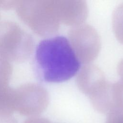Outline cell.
Wrapping results in <instances>:
<instances>
[{
	"label": "cell",
	"instance_id": "1",
	"mask_svg": "<svg viewBox=\"0 0 123 123\" xmlns=\"http://www.w3.org/2000/svg\"><path fill=\"white\" fill-rule=\"evenodd\" d=\"M80 63L68 39L62 36L40 41L37 46L33 60L37 77L49 83L70 79L79 70Z\"/></svg>",
	"mask_w": 123,
	"mask_h": 123
},
{
	"label": "cell",
	"instance_id": "2",
	"mask_svg": "<svg viewBox=\"0 0 123 123\" xmlns=\"http://www.w3.org/2000/svg\"><path fill=\"white\" fill-rule=\"evenodd\" d=\"M14 9L20 19L40 36L54 35L60 28L56 0H16Z\"/></svg>",
	"mask_w": 123,
	"mask_h": 123
},
{
	"label": "cell",
	"instance_id": "3",
	"mask_svg": "<svg viewBox=\"0 0 123 123\" xmlns=\"http://www.w3.org/2000/svg\"><path fill=\"white\" fill-rule=\"evenodd\" d=\"M34 47L33 37L18 24L9 20L0 23V51L10 62L26 61Z\"/></svg>",
	"mask_w": 123,
	"mask_h": 123
},
{
	"label": "cell",
	"instance_id": "4",
	"mask_svg": "<svg viewBox=\"0 0 123 123\" xmlns=\"http://www.w3.org/2000/svg\"><path fill=\"white\" fill-rule=\"evenodd\" d=\"M13 95L15 111L29 117L38 116L49 103L48 92L36 83H27L13 88Z\"/></svg>",
	"mask_w": 123,
	"mask_h": 123
},
{
	"label": "cell",
	"instance_id": "5",
	"mask_svg": "<svg viewBox=\"0 0 123 123\" xmlns=\"http://www.w3.org/2000/svg\"><path fill=\"white\" fill-rule=\"evenodd\" d=\"M68 38L80 62L89 64L97 57L100 49V39L90 25L83 24L73 27L69 31Z\"/></svg>",
	"mask_w": 123,
	"mask_h": 123
},
{
	"label": "cell",
	"instance_id": "6",
	"mask_svg": "<svg viewBox=\"0 0 123 123\" xmlns=\"http://www.w3.org/2000/svg\"><path fill=\"white\" fill-rule=\"evenodd\" d=\"M57 6L61 23L67 25H79L87 18L88 11L84 0H57Z\"/></svg>",
	"mask_w": 123,
	"mask_h": 123
},
{
	"label": "cell",
	"instance_id": "7",
	"mask_svg": "<svg viewBox=\"0 0 123 123\" xmlns=\"http://www.w3.org/2000/svg\"><path fill=\"white\" fill-rule=\"evenodd\" d=\"M106 81L102 70L96 65L91 64L84 66L76 77V84L78 88L87 97Z\"/></svg>",
	"mask_w": 123,
	"mask_h": 123
},
{
	"label": "cell",
	"instance_id": "8",
	"mask_svg": "<svg viewBox=\"0 0 123 123\" xmlns=\"http://www.w3.org/2000/svg\"><path fill=\"white\" fill-rule=\"evenodd\" d=\"M14 111L13 88L0 82V116H10Z\"/></svg>",
	"mask_w": 123,
	"mask_h": 123
},
{
	"label": "cell",
	"instance_id": "9",
	"mask_svg": "<svg viewBox=\"0 0 123 123\" xmlns=\"http://www.w3.org/2000/svg\"><path fill=\"white\" fill-rule=\"evenodd\" d=\"M112 24L114 35L123 45V3L114 9L112 16Z\"/></svg>",
	"mask_w": 123,
	"mask_h": 123
},
{
	"label": "cell",
	"instance_id": "10",
	"mask_svg": "<svg viewBox=\"0 0 123 123\" xmlns=\"http://www.w3.org/2000/svg\"><path fill=\"white\" fill-rule=\"evenodd\" d=\"M12 72L11 62L0 51V82L8 83L12 76Z\"/></svg>",
	"mask_w": 123,
	"mask_h": 123
},
{
	"label": "cell",
	"instance_id": "11",
	"mask_svg": "<svg viewBox=\"0 0 123 123\" xmlns=\"http://www.w3.org/2000/svg\"><path fill=\"white\" fill-rule=\"evenodd\" d=\"M105 123H123V110L115 109L109 112Z\"/></svg>",
	"mask_w": 123,
	"mask_h": 123
},
{
	"label": "cell",
	"instance_id": "12",
	"mask_svg": "<svg viewBox=\"0 0 123 123\" xmlns=\"http://www.w3.org/2000/svg\"><path fill=\"white\" fill-rule=\"evenodd\" d=\"M24 123H52L48 119L38 116L31 117L26 119Z\"/></svg>",
	"mask_w": 123,
	"mask_h": 123
},
{
	"label": "cell",
	"instance_id": "13",
	"mask_svg": "<svg viewBox=\"0 0 123 123\" xmlns=\"http://www.w3.org/2000/svg\"><path fill=\"white\" fill-rule=\"evenodd\" d=\"M0 123H18L16 119L10 116H0Z\"/></svg>",
	"mask_w": 123,
	"mask_h": 123
},
{
	"label": "cell",
	"instance_id": "14",
	"mask_svg": "<svg viewBox=\"0 0 123 123\" xmlns=\"http://www.w3.org/2000/svg\"><path fill=\"white\" fill-rule=\"evenodd\" d=\"M117 73L120 77V81L123 82V59L119 62L117 65Z\"/></svg>",
	"mask_w": 123,
	"mask_h": 123
}]
</instances>
